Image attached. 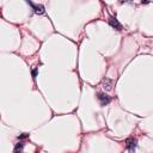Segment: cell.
Returning <instances> with one entry per match:
<instances>
[{"label": "cell", "instance_id": "obj_4", "mask_svg": "<svg viewBox=\"0 0 153 153\" xmlns=\"http://www.w3.org/2000/svg\"><path fill=\"white\" fill-rule=\"evenodd\" d=\"M126 147H127V150H129L131 152H134L135 148L138 147V141H136L135 139H129V140L127 141Z\"/></svg>", "mask_w": 153, "mask_h": 153}, {"label": "cell", "instance_id": "obj_3", "mask_svg": "<svg viewBox=\"0 0 153 153\" xmlns=\"http://www.w3.org/2000/svg\"><path fill=\"white\" fill-rule=\"evenodd\" d=\"M108 22H109V25H110L111 28H114V29H116V30H121V29H122V25H121V23H120L115 17H110Z\"/></svg>", "mask_w": 153, "mask_h": 153}, {"label": "cell", "instance_id": "obj_5", "mask_svg": "<svg viewBox=\"0 0 153 153\" xmlns=\"http://www.w3.org/2000/svg\"><path fill=\"white\" fill-rule=\"evenodd\" d=\"M102 86L104 90H107V91H110L111 90V86H112V82L110 79H103V82H102Z\"/></svg>", "mask_w": 153, "mask_h": 153}, {"label": "cell", "instance_id": "obj_8", "mask_svg": "<svg viewBox=\"0 0 153 153\" xmlns=\"http://www.w3.org/2000/svg\"><path fill=\"white\" fill-rule=\"evenodd\" d=\"M37 77V68H34L33 69V78H36Z\"/></svg>", "mask_w": 153, "mask_h": 153}, {"label": "cell", "instance_id": "obj_1", "mask_svg": "<svg viewBox=\"0 0 153 153\" xmlns=\"http://www.w3.org/2000/svg\"><path fill=\"white\" fill-rule=\"evenodd\" d=\"M97 98H98V101H99V103H101V105H107V104H109V103L111 102L110 96H108V95H105V93H102V92H99V93L97 95Z\"/></svg>", "mask_w": 153, "mask_h": 153}, {"label": "cell", "instance_id": "obj_7", "mask_svg": "<svg viewBox=\"0 0 153 153\" xmlns=\"http://www.w3.org/2000/svg\"><path fill=\"white\" fill-rule=\"evenodd\" d=\"M27 138H29V134H28V133H23V134H20V135L18 136V139H19V140L27 139Z\"/></svg>", "mask_w": 153, "mask_h": 153}, {"label": "cell", "instance_id": "obj_2", "mask_svg": "<svg viewBox=\"0 0 153 153\" xmlns=\"http://www.w3.org/2000/svg\"><path fill=\"white\" fill-rule=\"evenodd\" d=\"M28 4L33 7V10H34V12L36 13V14H44V12H46V10H44V6L43 5H36V4H34V3H31V1H28Z\"/></svg>", "mask_w": 153, "mask_h": 153}, {"label": "cell", "instance_id": "obj_6", "mask_svg": "<svg viewBox=\"0 0 153 153\" xmlns=\"http://www.w3.org/2000/svg\"><path fill=\"white\" fill-rule=\"evenodd\" d=\"M23 148H24V142L19 141L18 143H16V146L13 148V153H23Z\"/></svg>", "mask_w": 153, "mask_h": 153}]
</instances>
